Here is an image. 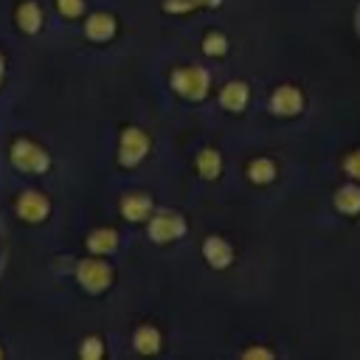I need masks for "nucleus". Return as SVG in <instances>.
<instances>
[{
    "instance_id": "obj_17",
    "label": "nucleus",
    "mask_w": 360,
    "mask_h": 360,
    "mask_svg": "<svg viewBox=\"0 0 360 360\" xmlns=\"http://www.w3.org/2000/svg\"><path fill=\"white\" fill-rule=\"evenodd\" d=\"M98 352H101V346H98V343H96V340H93V343H90V340H87V343H84V346H82V354H93V357H96V354H98Z\"/></svg>"
},
{
    "instance_id": "obj_2",
    "label": "nucleus",
    "mask_w": 360,
    "mask_h": 360,
    "mask_svg": "<svg viewBox=\"0 0 360 360\" xmlns=\"http://www.w3.org/2000/svg\"><path fill=\"white\" fill-rule=\"evenodd\" d=\"M270 104L278 115H295L301 110V93L295 87H278Z\"/></svg>"
},
{
    "instance_id": "obj_10",
    "label": "nucleus",
    "mask_w": 360,
    "mask_h": 360,
    "mask_svg": "<svg viewBox=\"0 0 360 360\" xmlns=\"http://www.w3.org/2000/svg\"><path fill=\"white\" fill-rule=\"evenodd\" d=\"M135 346H138L141 352H155V349L160 346L158 332H155V329H149V326H143V329L135 335Z\"/></svg>"
},
{
    "instance_id": "obj_9",
    "label": "nucleus",
    "mask_w": 360,
    "mask_h": 360,
    "mask_svg": "<svg viewBox=\"0 0 360 360\" xmlns=\"http://www.w3.org/2000/svg\"><path fill=\"white\" fill-rule=\"evenodd\" d=\"M248 172H250V177H253L256 183H270L276 169H273V163H270V160H253Z\"/></svg>"
},
{
    "instance_id": "obj_12",
    "label": "nucleus",
    "mask_w": 360,
    "mask_h": 360,
    "mask_svg": "<svg viewBox=\"0 0 360 360\" xmlns=\"http://www.w3.org/2000/svg\"><path fill=\"white\" fill-rule=\"evenodd\" d=\"M200 172H202L205 177H214V174L219 172V158H217V152L205 149V152L200 155Z\"/></svg>"
},
{
    "instance_id": "obj_13",
    "label": "nucleus",
    "mask_w": 360,
    "mask_h": 360,
    "mask_svg": "<svg viewBox=\"0 0 360 360\" xmlns=\"http://www.w3.org/2000/svg\"><path fill=\"white\" fill-rule=\"evenodd\" d=\"M205 51H208V53H222V51H225V37L211 34V37L205 39Z\"/></svg>"
},
{
    "instance_id": "obj_15",
    "label": "nucleus",
    "mask_w": 360,
    "mask_h": 360,
    "mask_svg": "<svg viewBox=\"0 0 360 360\" xmlns=\"http://www.w3.org/2000/svg\"><path fill=\"white\" fill-rule=\"evenodd\" d=\"M343 166H346V172H349L352 177H357V180H360V152H354Z\"/></svg>"
},
{
    "instance_id": "obj_14",
    "label": "nucleus",
    "mask_w": 360,
    "mask_h": 360,
    "mask_svg": "<svg viewBox=\"0 0 360 360\" xmlns=\"http://www.w3.org/2000/svg\"><path fill=\"white\" fill-rule=\"evenodd\" d=\"M20 17H25V20H28V22H25V28H28V31H34V28H37V20H39V17H37V8H34V6H22V8H20Z\"/></svg>"
},
{
    "instance_id": "obj_8",
    "label": "nucleus",
    "mask_w": 360,
    "mask_h": 360,
    "mask_svg": "<svg viewBox=\"0 0 360 360\" xmlns=\"http://www.w3.org/2000/svg\"><path fill=\"white\" fill-rule=\"evenodd\" d=\"M115 31V22L107 17V14H96L90 22H87V37H93V39H104V37H110Z\"/></svg>"
},
{
    "instance_id": "obj_16",
    "label": "nucleus",
    "mask_w": 360,
    "mask_h": 360,
    "mask_svg": "<svg viewBox=\"0 0 360 360\" xmlns=\"http://www.w3.org/2000/svg\"><path fill=\"white\" fill-rule=\"evenodd\" d=\"M59 8H62L65 14H70V17H73V14H79V11H82V3H79V0H59Z\"/></svg>"
},
{
    "instance_id": "obj_3",
    "label": "nucleus",
    "mask_w": 360,
    "mask_h": 360,
    "mask_svg": "<svg viewBox=\"0 0 360 360\" xmlns=\"http://www.w3.org/2000/svg\"><path fill=\"white\" fill-rule=\"evenodd\" d=\"M79 278L84 281V287L101 290V287L110 281V273H107V267L98 264V262H84V264L79 267Z\"/></svg>"
},
{
    "instance_id": "obj_1",
    "label": "nucleus",
    "mask_w": 360,
    "mask_h": 360,
    "mask_svg": "<svg viewBox=\"0 0 360 360\" xmlns=\"http://www.w3.org/2000/svg\"><path fill=\"white\" fill-rule=\"evenodd\" d=\"M174 84L186 93V96H202L205 93V84H208V76L202 73V70H180V73H174Z\"/></svg>"
},
{
    "instance_id": "obj_7",
    "label": "nucleus",
    "mask_w": 360,
    "mask_h": 360,
    "mask_svg": "<svg viewBox=\"0 0 360 360\" xmlns=\"http://www.w3.org/2000/svg\"><path fill=\"white\" fill-rule=\"evenodd\" d=\"M335 202H338V208L346 211V214L360 211V188H357V186H343V188L338 191Z\"/></svg>"
},
{
    "instance_id": "obj_11",
    "label": "nucleus",
    "mask_w": 360,
    "mask_h": 360,
    "mask_svg": "<svg viewBox=\"0 0 360 360\" xmlns=\"http://www.w3.org/2000/svg\"><path fill=\"white\" fill-rule=\"evenodd\" d=\"M90 248H93V250H101V253H104V250H112V248H115V233H112V231H98V233H93V236H90Z\"/></svg>"
},
{
    "instance_id": "obj_4",
    "label": "nucleus",
    "mask_w": 360,
    "mask_h": 360,
    "mask_svg": "<svg viewBox=\"0 0 360 360\" xmlns=\"http://www.w3.org/2000/svg\"><path fill=\"white\" fill-rule=\"evenodd\" d=\"M17 211H20V217H25V219H42V217L48 214V202H45L39 194L28 191V194H22V197H20Z\"/></svg>"
},
{
    "instance_id": "obj_5",
    "label": "nucleus",
    "mask_w": 360,
    "mask_h": 360,
    "mask_svg": "<svg viewBox=\"0 0 360 360\" xmlns=\"http://www.w3.org/2000/svg\"><path fill=\"white\" fill-rule=\"evenodd\" d=\"M205 256H208V262H211L214 267H225V264L231 262V248H228L222 239L211 236V239L205 242Z\"/></svg>"
},
{
    "instance_id": "obj_6",
    "label": "nucleus",
    "mask_w": 360,
    "mask_h": 360,
    "mask_svg": "<svg viewBox=\"0 0 360 360\" xmlns=\"http://www.w3.org/2000/svg\"><path fill=\"white\" fill-rule=\"evenodd\" d=\"M245 101H248V87H245L242 82H231V84L222 90V104H225L228 110H242Z\"/></svg>"
}]
</instances>
